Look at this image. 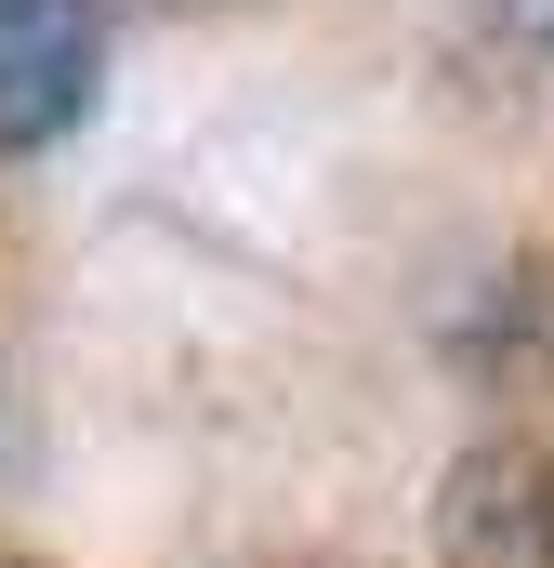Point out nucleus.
Here are the masks:
<instances>
[{"label":"nucleus","mask_w":554,"mask_h":568,"mask_svg":"<svg viewBox=\"0 0 554 568\" xmlns=\"http://www.w3.org/2000/svg\"><path fill=\"white\" fill-rule=\"evenodd\" d=\"M449 556L462 568H554V463L475 449L449 476Z\"/></svg>","instance_id":"f03ea898"},{"label":"nucleus","mask_w":554,"mask_h":568,"mask_svg":"<svg viewBox=\"0 0 554 568\" xmlns=\"http://www.w3.org/2000/svg\"><path fill=\"white\" fill-rule=\"evenodd\" d=\"M93 80H106L93 0H0V159H40L53 133H80Z\"/></svg>","instance_id":"f257e3e1"}]
</instances>
